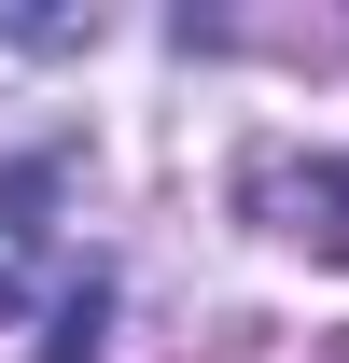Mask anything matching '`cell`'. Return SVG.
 Returning <instances> with one entry per match:
<instances>
[{
	"mask_svg": "<svg viewBox=\"0 0 349 363\" xmlns=\"http://www.w3.org/2000/svg\"><path fill=\"white\" fill-rule=\"evenodd\" d=\"M265 210L307 238V252H336L349 266V154H307V168H265Z\"/></svg>",
	"mask_w": 349,
	"mask_h": 363,
	"instance_id": "cell-1",
	"label": "cell"
},
{
	"mask_svg": "<svg viewBox=\"0 0 349 363\" xmlns=\"http://www.w3.org/2000/svg\"><path fill=\"white\" fill-rule=\"evenodd\" d=\"M43 363H98V279L70 294V308H56V350H43Z\"/></svg>",
	"mask_w": 349,
	"mask_h": 363,
	"instance_id": "cell-2",
	"label": "cell"
}]
</instances>
